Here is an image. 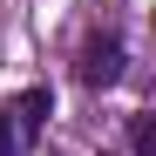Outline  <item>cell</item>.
<instances>
[{"mask_svg": "<svg viewBox=\"0 0 156 156\" xmlns=\"http://www.w3.org/2000/svg\"><path fill=\"white\" fill-rule=\"evenodd\" d=\"M75 75H82V88H115V82H122V34H115V27H95V34L82 41Z\"/></svg>", "mask_w": 156, "mask_h": 156, "instance_id": "obj_1", "label": "cell"}, {"mask_svg": "<svg viewBox=\"0 0 156 156\" xmlns=\"http://www.w3.org/2000/svg\"><path fill=\"white\" fill-rule=\"evenodd\" d=\"M48 115H55V95H48V88H20V95L7 102V129H14V143H41Z\"/></svg>", "mask_w": 156, "mask_h": 156, "instance_id": "obj_2", "label": "cell"}, {"mask_svg": "<svg viewBox=\"0 0 156 156\" xmlns=\"http://www.w3.org/2000/svg\"><path fill=\"white\" fill-rule=\"evenodd\" d=\"M129 149H136V156H156V115H149V109L129 115Z\"/></svg>", "mask_w": 156, "mask_h": 156, "instance_id": "obj_3", "label": "cell"}, {"mask_svg": "<svg viewBox=\"0 0 156 156\" xmlns=\"http://www.w3.org/2000/svg\"><path fill=\"white\" fill-rule=\"evenodd\" d=\"M20 143H14V129H7V109H0V156H14Z\"/></svg>", "mask_w": 156, "mask_h": 156, "instance_id": "obj_4", "label": "cell"}, {"mask_svg": "<svg viewBox=\"0 0 156 156\" xmlns=\"http://www.w3.org/2000/svg\"><path fill=\"white\" fill-rule=\"evenodd\" d=\"M102 156H115V149H102Z\"/></svg>", "mask_w": 156, "mask_h": 156, "instance_id": "obj_5", "label": "cell"}]
</instances>
